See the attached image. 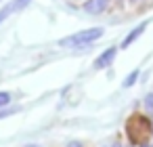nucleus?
Here are the masks:
<instances>
[{
	"mask_svg": "<svg viewBox=\"0 0 153 147\" xmlns=\"http://www.w3.org/2000/svg\"><path fill=\"white\" fill-rule=\"evenodd\" d=\"M130 2H136V0H130Z\"/></svg>",
	"mask_w": 153,
	"mask_h": 147,
	"instance_id": "f8f14e48",
	"label": "nucleus"
},
{
	"mask_svg": "<svg viewBox=\"0 0 153 147\" xmlns=\"http://www.w3.org/2000/svg\"><path fill=\"white\" fill-rule=\"evenodd\" d=\"M30 2H32V0H13V2H9L2 11H0V23L7 21L13 13H19V11H23L25 7H30Z\"/></svg>",
	"mask_w": 153,
	"mask_h": 147,
	"instance_id": "f03ea898",
	"label": "nucleus"
},
{
	"mask_svg": "<svg viewBox=\"0 0 153 147\" xmlns=\"http://www.w3.org/2000/svg\"><path fill=\"white\" fill-rule=\"evenodd\" d=\"M103 34H105L103 28H88V30H82L78 34H71V36L63 38L59 44L61 46H86V44H92L94 40H99Z\"/></svg>",
	"mask_w": 153,
	"mask_h": 147,
	"instance_id": "f257e3e1",
	"label": "nucleus"
},
{
	"mask_svg": "<svg viewBox=\"0 0 153 147\" xmlns=\"http://www.w3.org/2000/svg\"><path fill=\"white\" fill-rule=\"evenodd\" d=\"M145 107H147L149 111H153V93H149V95L145 97Z\"/></svg>",
	"mask_w": 153,
	"mask_h": 147,
	"instance_id": "1a4fd4ad",
	"label": "nucleus"
},
{
	"mask_svg": "<svg viewBox=\"0 0 153 147\" xmlns=\"http://www.w3.org/2000/svg\"><path fill=\"white\" fill-rule=\"evenodd\" d=\"M145 147H149V145H145Z\"/></svg>",
	"mask_w": 153,
	"mask_h": 147,
	"instance_id": "ddd939ff",
	"label": "nucleus"
},
{
	"mask_svg": "<svg viewBox=\"0 0 153 147\" xmlns=\"http://www.w3.org/2000/svg\"><path fill=\"white\" fill-rule=\"evenodd\" d=\"M67 147H82V143H78V141H71Z\"/></svg>",
	"mask_w": 153,
	"mask_h": 147,
	"instance_id": "9d476101",
	"label": "nucleus"
},
{
	"mask_svg": "<svg viewBox=\"0 0 153 147\" xmlns=\"http://www.w3.org/2000/svg\"><path fill=\"white\" fill-rule=\"evenodd\" d=\"M9 101H11V93H0V107H4V105H9Z\"/></svg>",
	"mask_w": 153,
	"mask_h": 147,
	"instance_id": "6e6552de",
	"label": "nucleus"
},
{
	"mask_svg": "<svg viewBox=\"0 0 153 147\" xmlns=\"http://www.w3.org/2000/svg\"><path fill=\"white\" fill-rule=\"evenodd\" d=\"M17 111H19V107H7V109H0V118L13 116V113H17Z\"/></svg>",
	"mask_w": 153,
	"mask_h": 147,
	"instance_id": "0eeeda50",
	"label": "nucleus"
},
{
	"mask_svg": "<svg viewBox=\"0 0 153 147\" xmlns=\"http://www.w3.org/2000/svg\"><path fill=\"white\" fill-rule=\"evenodd\" d=\"M115 55H117V49H115V46H111V49H107L105 53H101V55L97 57V61H94V67H97V69H103V67H109V65L113 63V59H115Z\"/></svg>",
	"mask_w": 153,
	"mask_h": 147,
	"instance_id": "7ed1b4c3",
	"label": "nucleus"
},
{
	"mask_svg": "<svg viewBox=\"0 0 153 147\" xmlns=\"http://www.w3.org/2000/svg\"><path fill=\"white\" fill-rule=\"evenodd\" d=\"M145 28H147V21H143L140 25H136V28H134V30H132V32H130V34L124 38V42H122V49H128V46H130V44H132V42H134V40H136V38H138V36L145 32Z\"/></svg>",
	"mask_w": 153,
	"mask_h": 147,
	"instance_id": "39448f33",
	"label": "nucleus"
},
{
	"mask_svg": "<svg viewBox=\"0 0 153 147\" xmlns=\"http://www.w3.org/2000/svg\"><path fill=\"white\" fill-rule=\"evenodd\" d=\"M109 4V0H86L84 2V11L90 15H101Z\"/></svg>",
	"mask_w": 153,
	"mask_h": 147,
	"instance_id": "20e7f679",
	"label": "nucleus"
},
{
	"mask_svg": "<svg viewBox=\"0 0 153 147\" xmlns=\"http://www.w3.org/2000/svg\"><path fill=\"white\" fill-rule=\"evenodd\" d=\"M25 147H42V145H38V143H30V145H25Z\"/></svg>",
	"mask_w": 153,
	"mask_h": 147,
	"instance_id": "9b49d317",
	"label": "nucleus"
},
{
	"mask_svg": "<svg viewBox=\"0 0 153 147\" xmlns=\"http://www.w3.org/2000/svg\"><path fill=\"white\" fill-rule=\"evenodd\" d=\"M136 78H138V69H134V72H132V74H130L126 80H124V88H130V86L136 82Z\"/></svg>",
	"mask_w": 153,
	"mask_h": 147,
	"instance_id": "423d86ee",
	"label": "nucleus"
}]
</instances>
